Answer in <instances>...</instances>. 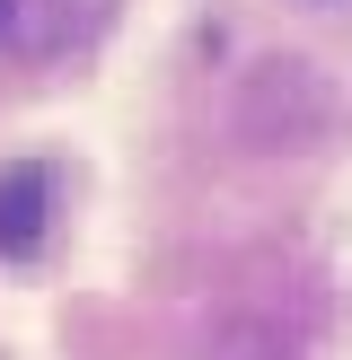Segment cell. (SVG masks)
I'll use <instances>...</instances> for the list:
<instances>
[{
	"instance_id": "6da1fadb",
	"label": "cell",
	"mask_w": 352,
	"mask_h": 360,
	"mask_svg": "<svg viewBox=\"0 0 352 360\" xmlns=\"http://www.w3.org/2000/svg\"><path fill=\"white\" fill-rule=\"evenodd\" d=\"M44 229H53V167H35V158L0 167V255L27 264L44 246Z\"/></svg>"
},
{
	"instance_id": "7a4b0ae2",
	"label": "cell",
	"mask_w": 352,
	"mask_h": 360,
	"mask_svg": "<svg viewBox=\"0 0 352 360\" xmlns=\"http://www.w3.org/2000/svg\"><path fill=\"white\" fill-rule=\"evenodd\" d=\"M0 18H9V0H0Z\"/></svg>"
}]
</instances>
